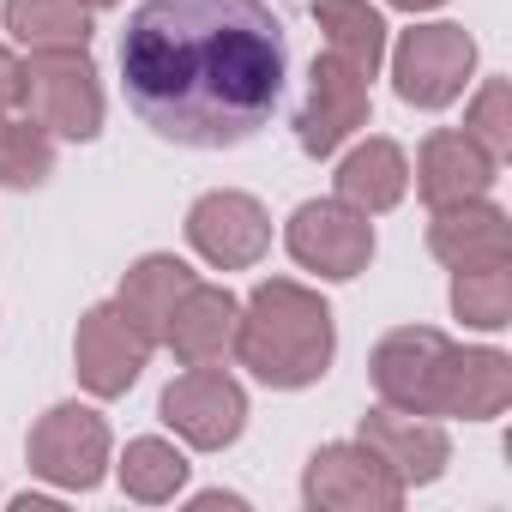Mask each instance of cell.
Returning a JSON list of instances; mask_svg holds the SVG:
<instances>
[{
    "mask_svg": "<svg viewBox=\"0 0 512 512\" xmlns=\"http://www.w3.org/2000/svg\"><path fill=\"white\" fill-rule=\"evenodd\" d=\"M151 338L109 302V308H91L85 320H79V338H73V362H79V380H85V392H97V398H121L139 374H145V362H151Z\"/></svg>",
    "mask_w": 512,
    "mask_h": 512,
    "instance_id": "obj_12",
    "label": "cell"
},
{
    "mask_svg": "<svg viewBox=\"0 0 512 512\" xmlns=\"http://www.w3.org/2000/svg\"><path fill=\"white\" fill-rule=\"evenodd\" d=\"M368 121V73L350 67L344 55H314V73H308V97H302V115H296V145L308 157H332L356 127Z\"/></svg>",
    "mask_w": 512,
    "mask_h": 512,
    "instance_id": "obj_6",
    "label": "cell"
},
{
    "mask_svg": "<svg viewBox=\"0 0 512 512\" xmlns=\"http://www.w3.org/2000/svg\"><path fill=\"white\" fill-rule=\"evenodd\" d=\"M163 422L187 440V446H199V452H223L235 434H241V422H247V392L223 374V368H187V374H175L169 386H163Z\"/></svg>",
    "mask_w": 512,
    "mask_h": 512,
    "instance_id": "obj_7",
    "label": "cell"
},
{
    "mask_svg": "<svg viewBox=\"0 0 512 512\" xmlns=\"http://www.w3.org/2000/svg\"><path fill=\"white\" fill-rule=\"evenodd\" d=\"M428 247L434 260H446L452 272H470V266H512V223L500 205L482 199H458V205H440L434 223H428Z\"/></svg>",
    "mask_w": 512,
    "mask_h": 512,
    "instance_id": "obj_13",
    "label": "cell"
},
{
    "mask_svg": "<svg viewBox=\"0 0 512 512\" xmlns=\"http://www.w3.org/2000/svg\"><path fill=\"white\" fill-rule=\"evenodd\" d=\"M494 157L464 133V127H440L422 139V157H416V193L428 199V211L440 205H458V199H482L494 187Z\"/></svg>",
    "mask_w": 512,
    "mask_h": 512,
    "instance_id": "obj_14",
    "label": "cell"
},
{
    "mask_svg": "<svg viewBox=\"0 0 512 512\" xmlns=\"http://www.w3.org/2000/svg\"><path fill=\"white\" fill-rule=\"evenodd\" d=\"M512 91H506V79H488L482 91H476V103H470V121H464V133L494 157V163H506V151H512Z\"/></svg>",
    "mask_w": 512,
    "mask_h": 512,
    "instance_id": "obj_24",
    "label": "cell"
},
{
    "mask_svg": "<svg viewBox=\"0 0 512 512\" xmlns=\"http://www.w3.org/2000/svg\"><path fill=\"white\" fill-rule=\"evenodd\" d=\"M362 446L404 482V488H422L446 470V434L428 422V416H410V410H368L362 416Z\"/></svg>",
    "mask_w": 512,
    "mask_h": 512,
    "instance_id": "obj_15",
    "label": "cell"
},
{
    "mask_svg": "<svg viewBox=\"0 0 512 512\" xmlns=\"http://www.w3.org/2000/svg\"><path fill=\"white\" fill-rule=\"evenodd\" d=\"M187 241L217 272H247V266H260V253L272 247V217L247 193H205L187 211Z\"/></svg>",
    "mask_w": 512,
    "mask_h": 512,
    "instance_id": "obj_11",
    "label": "cell"
},
{
    "mask_svg": "<svg viewBox=\"0 0 512 512\" xmlns=\"http://www.w3.org/2000/svg\"><path fill=\"white\" fill-rule=\"evenodd\" d=\"M187 482V458L169 440H133L121 458V488L133 500H175V488Z\"/></svg>",
    "mask_w": 512,
    "mask_h": 512,
    "instance_id": "obj_23",
    "label": "cell"
},
{
    "mask_svg": "<svg viewBox=\"0 0 512 512\" xmlns=\"http://www.w3.org/2000/svg\"><path fill=\"white\" fill-rule=\"evenodd\" d=\"M314 25L326 31V49L344 55L350 67H362L368 79L386 61V25L368 0H314Z\"/></svg>",
    "mask_w": 512,
    "mask_h": 512,
    "instance_id": "obj_19",
    "label": "cell"
},
{
    "mask_svg": "<svg viewBox=\"0 0 512 512\" xmlns=\"http://www.w3.org/2000/svg\"><path fill=\"white\" fill-rule=\"evenodd\" d=\"M374 392L410 416L488 422L512 404V362L500 350H458L434 326H398L374 350Z\"/></svg>",
    "mask_w": 512,
    "mask_h": 512,
    "instance_id": "obj_2",
    "label": "cell"
},
{
    "mask_svg": "<svg viewBox=\"0 0 512 512\" xmlns=\"http://www.w3.org/2000/svg\"><path fill=\"white\" fill-rule=\"evenodd\" d=\"M187 284H193V272L175 260V253H145V260L121 278V296H115V308L151 338V344H163V326H169V314H175V302L187 296Z\"/></svg>",
    "mask_w": 512,
    "mask_h": 512,
    "instance_id": "obj_17",
    "label": "cell"
},
{
    "mask_svg": "<svg viewBox=\"0 0 512 512\" xmlns=\"http://www.w3.org/2000/svg\"><path fill=\"white\" fill-rule=\"evenodd\" d=\"M49 169H55V139L31 115L25 121L0 115V181L7 187H43Z\"/></svg>",
    "mask_w": 512,
    "mask_h": 512,
    "instance_id": "obj_22",
    "label": "cell"
},
{
    "mask_svg": "<svg viewBox=\"0 0 512 512\" xmlns=\"http://www.w3.org/2000/svg\"><path fill=\"white\" fill-rule=\"evenodd\" d=\"M476 67V43L458 31V25H422V31H404L398 55H392V79H398V97L416 103V109H446L464 79Z\"/></svg>",
    "mask_w": 512,
    "mask_h": 512,
    "instance_id": "obj_10",
    "label": "cell"
},
{
    "mask_svg": "<svg viewBox=\"0 0 512 512\" xmlns=\"http://www.w3.org/2000/svg\"><path fill=\"white\" fill-rule=\"evenodd\" d=\"M235 320H241V302L217 284H187V296L175 302L169 326H163V344L187 362V368H205V362H223L229 344H235Z\"/></svg>",
    "mask_w": 512,
    "mask_h": 512,
    "instance_id": "obj_16",
    "label": "cell"
},
{
    "mask_svg": "<svg viewBox=\"0 0 512 512\" xmlns=\"http://www.w3.org/2000/svg\"><path fill=\"white\" fill-rule=\"evenodd\" d=\"M19 103L49 139L103 133V85L85 49H31V61H19Z\"/></svg>",
    "mask_w": 512,
    "mask_h": 512,
    "instance_id": "obj_4",
    "label": "cell"
},
{
    "mask_svg": "<svg viewBox=\"0 0 512 512\" xmlns=\"http://www.w3.org/2000/svg\"><path fill=\"white\" fill-rule=\"evenodd\" d=\"M404 187H410V163H404V151H398L392 139H362V145L338 163V199L356 205L362 217L392 211V205L404 199Z\"/></svg>",
    "mask_w": 512,
    "mask_h": 512,
    "instance_id": "obj_18",
    "label": "cell"
},
{
    "mask_svg": "<svg viewBox=\"0 0 512 512\" xmlns=\"http://www.w3.org/2000/svg\"><path fill=\"white\" fill-rule=\"evenodd\" d=\"M13 103H19V61L0 49V115H7Z\"/></svg>",
    "mask_w": 512,
    "mask_h": 512,
    "instance_id": "obj_25",
    "label": "cell"
},
{
    "mask_svg": "<svg viewBox=\"0 0 512 512\" xmlns=\"http://www.w3.org/2000/svg\"><path fill=\"white\" fill-rule=\"evenodd\" d=\"M229 350L253 380H266L278 392L314 386L332 368V350H338L332 308L320 302V290H308L296 278H272L247 296Z\"/></svg>",
    "mask_w": 512,
    "mask_h": 512,
    "instance_id": "obj_3",
    "label": "cell"
},
{
    "mask_svg": "<svg viewBox=\"0 0 512 512\" xmlns=\"http://www.w3.org/2000/svg\"><path fill=\"white\" fill-rule=\"evenodd\" d=\"M302 494H308V506H326V512H392L404 500V482L362 440H338L308 458Z\"/></svg>",
    "mask_w": 512,
    "mask_h": 512,
    "instance_id": "obj_9",
    "label": "cell"
},
{
    "mask_svg": "<svg viewBox=\"0 0 512 512\" xmlns=\"http://www.w3.org/2000/svg\"><path fill=\"white\" fill-rule=\"evenodd\" d=\"M85 7H91V13H97V7H115V0H85Z\"/></svg>",
    "mask_w": 512,
    "mask_h": 512,
    "instance_id": "obj_27",
    "label": "cell"
},
{
    "mask_svg": "<svg viewBox=\"0 0 512 512\" xmlns=\"http://www.w3.org/2000/svg\"><path fill=\"white\" fill-rule=\"evenodd\" d=\"M284 79L290 43L266 0H145L121 31L127 103L169 145H247L278 115Z\"/></svg>",
    "mask_w": 512,
    "mask_h": 512,
    "instance_id": "obj_1",
    "label": "cell"
},
{
    "mask_svg": "<svg viewBox=\"0 0 512 512\" xmlns=\"http://www.w3.org/2000/svg\"><path fill=\"white\" fill-rule=\"evenodd\" d=\"M392 7H404V13H428V7H440V0H392Z\"/></svg>",
    "mask_w": 512,
    "mask_h": 512,
    "instance_id": "obj_26",
    "label": "cell"
},
{
    "mask_svg": "<svg viewBox=\"0 0 512 512\" xmlns=\"http://www.w3.org/2000/svg\"><path fill=\"white\" fill-rule=\"evenodd\" d=\"M109 464V422L85 404H55L31 428V470L49 476L55 488H97Z\"/></svg>",
    "mask_w": 512,
    "mask_h": 512,
    "instance_id": "obj_8",
    "label": "cell"
},
{
    "mask_svg": "<svg viewBox=\"0 0 512 512\" xmlns=\"http://www.w3.org/2000/svg\"><path fill=\"white\" fill-rule=\"evenodd\" d=\"M7 31L25 49H85L91 7L85 0H7Z\"/></svg>",
    "mask_w": 512,
    "mask_h": 512,
    "instance_id": "obj_20",
    "label": "cell"
},
{
    "mask_svg": "<svg viewBox=\"0 0 512 512\" xmlns=\"http://www.w3.org/2000/svg\"><path fill=\"white\" fill-rule=\"evenodd\" d=\"M284 241L296 253V266H308L320 278H356L374 260V223L344 199H308L290 217Z\"/></svg>",
    "mask_w": 512,
    "mask_h": 512,
    "instance_id": "obj_5",
    "label": "cell"
},
{
    "mask_svg": "<svg viewBox=\"0 0 512 512\" xmlns=\"http://www.w3.org/2000/svg\"><path fill=\"white\" fill-rule=\"evenodd\" d=\"M452 308L464 326H482V332H500L512 320V266H470V272H452Z\"/></svg>",
    "mask_w": 512,
    "mask_h": 512,
    "instance_id": "obj_21",
    "label": "cell"
}]
</instances>
